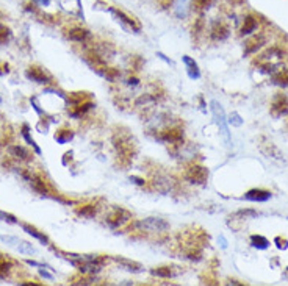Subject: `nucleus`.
I'll use <instances>...</instances> for the list:
<instances>
[{"mask_svg":"<svg viewBox=\"0 0 288 286\" xmlns=\"http://www.w3.org/2000/svg\"><path fill=\"white\" fill-rule=\"evenodd\" d=\"M113 146L116 149L117 155H119L121 160L124 161H132L134 160V156L136 153V149H135V142L132 141V138L129 134H124V133H116L115 138H113Z\"/></svg>","mask_w":288,"mask_h":286,"instance_id":"f257e3e1","label":"nucleus"},{"mask_svg":"<svg viewBox=\"0 0 288 286\" xmlns=\"http://www.w3.org/2000/svg\"><path fill=\"white\" fill-rule=\"evenodd\" d=\"M103 6H105L103 10L112 14V16L116 19V22H119L121 27L125 30V32H129V33H138L139 30H141V22H139L136 18L129 16L127 13H124L119 8H115V6H110V5H103Z\"/></svg>","mask_w":288,"mask_h":286,"instance_id":"f03ea898","label":"nucleus"},{"mask_svg":"<svg viewBox=\"0 0 288 286\" xmlns=\"http://www.w3.org/2000/svg\"><path fill=\"white\" fill-rule=\"evenodd\" d=\"M210 108H211V114H213V119H215V122L218 125V129L221 132V134H223V138L226 141V144L230 147V132H229V122H227V119H226V113H224V108H223V105H221L218 100H211L210 103Z\"/></svg>","mask_w":288,"mask_h":286,"instance_id":"7ed1b4c3","label":"nucleus"},{"mask_svg":"<svg viewBox=\"0 0 288 286\" xmlns=\"http://www.w3.org/2000/svg\"><path fill=\"white\" fill-rule=\"evenodd\" d=\"M135 229L139 231H149V233H161L169 229V224L161 219V217H146L143 221H138L135 224Z\"/></svg>","mask_w":288,"mask_h":286,"instance_id":"20e7f679","label":"nucleus"},{"mask_svg":"<svg viewBox=\"0 0 288 286\" xmlns=\"http://www.w3.org/2000/svg\"><path fill=\"white\" fill-rule=\"evenodd\" d=\"M0 241H2V243H5L6 246L13 247L14 250H18L22 255H35L36 253V249H35V247L30 243H27V241H22V239H19L16 236L0 235Z\"/></svg>","mask_w":288,"mask_h":286,"instance_id":"39448f33","label":"nucleus"},{"mask_svg":"<svg viewBox=\"0 0 288 286\" xmlns=\"http://www.w3.org/2000/svg\"><path fill=\"white\" fill-rule=\"evenodd\" d=\"M130 219H132V213L130 211H127L125 208L116 207V208H113V211L107 216V225L110 229L116 230V229L122 227L124 224H127Z\"/></svg>","mask_w":288,"mask_h":286,"instance_id":"423d86ee","label":"nucleus"},{"mask_svg":"<svg viewBox=\"0 0 288 286\" xmlns=\"http://www.w3.org/2000/svg\"><path fill=\"white\" fill-rule=\"evenodd\" d=\"M185 178L193 185H204L207 182V178H209V171L202 166H196L194 164V166L187 169Z\"/></svg>","mask_w":288,"mask_h":286,"instance_id":"0eeeda50","label":"nucleus"},{"mask_svg":"<svg viewBox=\"0 0 288 286\" xmlns=\"http://www.w3.org/2000/svg\"><path fill=\"white\" fill-rule=\"evenodd\" d=\"M160 142H168V144H175L179 146L183 141V132L180 129H166L158 133V136H155Z\"/></svg>","mask_w":288,"mask_h":286,"instance_id":"6e6552de","label":"nucleus"},{"mask_svg":"<svg viewBox=\"0 0 288 286\" xmlns=\"http://www.w3.org/2000/svg\"><path fill=\"white\" fill-rule=\"evenodd\" d=\"M61 10L69 13L71 16H76L80 19H85L83 8H82V0H58Z\"/></svg>","mask_w":288,"mask_h":286,"instance_id":"1a4fd4ad","label":"nucleus"},{"mask_svg":"<svg viewBox=\"0 0 288 286\" xmlns=\"http://www.w3.org/2000/svg\"><path fill=\"white\" fill-rule=\"evenodd\" d=\"M288 113V99L284 94H277L271 103V114L274 117H280Z\"/></svg>","mask_w":288,"mask_h":286,"instance_id":"9d476101","label":"nucleus"},{"mask_svg":"<svg viewBox=\"0 0 288 286\" xmlns=\"http://www.w3.org/2000/svg\"><path fill=\"white\" fill-rule=\"evenodd\" d=\"M25 77L28 80L32 81H36V83H41V85H46V83H50V75L44 72V69H41V67L38 66H32L28 67L27 72H25Z\"/></svg>","mask_w":288,"mask_h":286,"instance_id":"9b49d317","label":"nucleus"},{"mask_svg":"<svg viewBox=\"0 0 288 286\" xmlns=\"http://www.w3.org/2000/svg\"><path fill=\"white\" fill-rule=\"evenodd\" d=\"M229 35H230V32H229V27L224 24L223 20H215L211 24V28H210V36L213 41H224L229 38Z\"/></svg>","mask_w":288,"mask_h":286,"instance_id":"f8f14e48","label":"nucleus"},{"mask_svg":"<svg viewBox=\"0 0 288 286\" xmlns=\"http://www.w3.org/2000/svg\"><path fill=\"white\" fill-rule=\"evenodd\" d=\"M265 42H267V39H265V36H262V35H255V36H252L249 41L245 42V55L248 57V55H254V54H257V52L265 46Z\"/></svg>","mask_w":288,"mask_h":286,"instance_id":"ddd939ff","label":"nucleus"},{"mask_svg":"<svg viewBox=\"0 0 288 286\" xmlns=\"http://www.w3.org/2000/svg\"><path fill=\"white\" fill-rule=\"evenodd\" d=\"M191 10V0H174L173 11L177 19H185Z\"/></svg>","mask_w":288,"mask_h":286,"instance_id":"4468645a","label":"nucleus"},{"mask_svg":"<svg viewBox=\"0 0 288 286\" xmlns=\"http://www.w3.org/2000/svg\"><path fill=\"white\" fill-rule=\"evenodd\" d=\"M66 36H68V39H71V41H74V42H86V41L91 38V33L88 32L86 28L76 27V28L68 30V33H66Z\"/></svg>","mask_w":288,"mask_h":286,"instance_id":"2eb2a0df","label":"nucleus"},{"mask_svg":"<svg viewBox=\"0 0 288 286\" xmlns=\"http://www.w3.org/2000/svg\"><path fill=\"white\" fill-rule=\"evenodd\" d=\"M113 260H115L124 270H129V272L139 274V272H143V270H144V267H143L141 265H139V263H136V261H132V260H127V258H122V257H115Z\"/></svg>","mask_w":288,"mask_h":286,"instance_id":"dca6fc26","label":"nucleus"},{"mask_svg":"<svg viewBox=\"0 0 288 286\" xmlns=\"http://www.w3.org/2000/svg\"><path fill=\"white\" fill-rule=\"evenodd\" d=\"M245 199L250 202H267L271 199V192L267 190H258V188H255V190H250L245 194Z\"/></svg>","mask_w":288,"mask_h":286,"instance_id":"f3484780","label":"nucleus"},{"mask_svg":"<svg viewBox=\"0 0 288 286\" xmlns=\"http://www.w3.org/2000/svg\"><path fill=\"white\" fill-rule=\"evenodd\" d=\"M151 274L155 277H160V278H173V277L179 275L180 270L174 266H161V267L151 269Z\"/></svg>","mask_w":288,"mask_h":286,"instance_id":"a211bd4d","label":"nucleus"},{"mask_svg":"<svg viewBox=\"0 0 288 286\" xmlns=\"http://www.w3.org/2000/svg\"><path fill=\"white\" fill-rule=\"evenodd\" d=\"M182 59H183V63H185V66H187V74H188V77L191 80H197L199 77H201V71H199V66H197V63L194 61L193 58L185 55Z\"/></svg>","mask_w":288,"mask_h":286,"instance_id":"6ab92c4d","label":"nucleus"},{"mask_svg":"<svg viewBox=\"0 0 288 286\" xmlns=\"http://www.w3.org/2000/svg\"><path fill=\"white\" fill-rule=\"evenodd\" d=\"M93 107H94V105L91 102H83V103H78V105H72L74 110L69 111V116L74 117V119H78V117H82L83 114H86V113L90 111Z\"/></svg>","mask_w":288,"mask_h":286,"instance_id":"aec40b11","label":"nucleus"},{"mask_svg":"<svg viewBox=\"0 0 288 286\" xmlns=\"http://www.w3.org/2000/svg\"><path fill=\"white\" fill-rule=\"evenodd\" d=\"M10 155L14 156L19 161H30L32 160L30 152H28V150L25 147H22V146H11L10 147Z\"/></svg>","mask_w":288,"mask_h":286,"instance_id":"412c9836","label":"nucleus"},{"mask_svg":"<svg viewBox=\"0 0 288 286\" xmlns=\"http://www.w3.org/2000/svg\"><path fill=\"white\" fill-rule=\"evenodd\" d=\"M272 83L282 88H288V71L279 69L277 72L272 74Z\"/></svg>","mask_w":288,"mask_h":286,"instance_id":"4be33fe9","label":"nucleus"},{"mask_svg":"<svg viewBox=\"0 0 288 286\" xmlns=\"http://www.w3.org/2000/svg\"><path fill=\"white\" fill-rule=\"evenodd\" d=\"M255 28H257V20L254 16H246L245 18V22H243V27H241V36H245V35H250V33H254L255 32Z\"/></svg>","mask_w":288,"mask_h":286,"instance_id":"5701e85b","label":"nucleus"},{"mask_svg":"<svg viewBox=\"0 0 288 286\" xmlns=\"http://www.w3.org/2000/svg\"><path fill=\"white\" fill-rule=\"evenodd\" d=\"M258 216L257 211H254V210H240V211L237 213H233L229 219H232V221H248V219H252V217Z\"/></svg>","mask_w":288,"mask_h":286,"instance_id":"b1692460","label":"nucleus"},{"mask_svg":"<svg viewBox=\"0 0 288 286\" xmlns=\"http://www.w3.org/2000/svg\"><path fill=\"white\" fill-rule=\"evenodd\" d=\"M22 229H24V231H27L30 236H33V238H36L38 241H41L42 244H49V238L44 235V233H41L39 230H36L35 227H32V225L24 224V225H22Z\"/></svg>","mask_w":288,"mask_h":286,"instance_id":"393cba45","label":"nucleus"},{"mask_svg":"<svg viewBox=\"0 0 288 286\" xmlns=\"http://www.w3.org/2000/svg\"><path fill=\"white\" fill-rule=\"evenodd\" d=\"M97 210H99L97 205H83L82 208H77V214L86 217V219H91V217L97 214Z\"/></svg>","mask_w":288,"mask_h":286,"instance_id":"a878e982","label":"nucleus"},{"mask_svg":"<svg viewBox=\"0 0 288 286\" xmlns=\"http://www.w3.org/2000/svg\"><path fill=\"white\" fill-rule=\"evenodd\" d=\"M250 244H252V247H255V249L265 250L269 247V241L262 235H252L250 236Z\"/></svg>","mask_w":288,"mask_h":286,"instance_id":"bb28decb","label":"nucleus"},{"mask_svg":"<svg viewBox=\"0 0 288 286\" xmlns=\"http://www.w3.org/2000/svg\"><path fill=\"white\" fill-rule=\"evenodd\" d=\"M22 136H24V139L28 142V146H32L33 149H35V152L38 153V155H41V149L38 147V144L35 142V139L30 136V129H28V125L25 124V125H22Z\"/></svg>","mask_w":288,"mask_h":286,"instance_id":"cd10ccee","label":"nucleus"},{"mask_svg":"<svg viewBox=\"0 0 288 286\" xmlns=\"http://www.w3.org/2000/svg\"><path fill=\"white\" fill-rule=\"evenodd\" d=\"M11 267H13L11 260L5 258V257H0V280H3V278H6V275L10 274Z\"/></svg>","mask_w":288,"mask_h":286,"instance_id":"c85d7f7f","label":"nucleus"},{"mask_svg":"<svg viewBox=\"0 0 288 286\" xmlns=\"http://www.w3.org/2000/svg\"><path fill=\"white\" fill-rule=\"evenodd\" d=\"M13 38V32L10 27L0 25V46H5L6 42H10Z\"/></svg>","mask_w":288,"mask_h":286,"instance_id":"c756f323","label":"nucleus"},{"mask_svg":"<svg viewBox=\"0 0 288 286\" xmlns=\"http://www.w3.org/2000/svg\"><path fill=\"white\" fill-rule=\"evenodd\" d=\"M72 138H74L72 130H60L55 134V139L57 142H60V144H66V142H69Z\"/></svg>","mask_w":288,"mask_h":286,"instance_id":"7c9ffc66","label":"nucleus"},{"mask_svg":"<svg viewBox=\"0 0 288 286\" xmlns=\"http://www.w3.org/2000/svg\"><path fill=\"white\" fill-rule=\"evenodd\" d=\"M227 122L232 124L233 127H241L243 125V119H241V116L238 114V113H232V114L229 116Z\"/></svg>","mask_w":288,"mask_h":286,"instance_id":"2f4dec72","label":"nucleus"},{"mask_svg":"<svg viewBox=\"0 0 288 286\" xmlns=\"http://www.w3.org/2000/svg\"><path fill=\"white\" fill-rule=\"evenodd\" d=\"M193 3L197 10H209L213 3V0H193Z\"/></svg>","mask_w":288,"mask_h":286,"instance_id":"473e14b6","label":"nucleus"},{"mask_svg":"<svg viewBox=\"0 0 288 286\" xmlns=\"http://www.w3.org/2000/svg\"><path fill=\"white\" fill-rule=\"evenodd\" d=\"M0 221H3V222H10V224H16V222H18V219H16V217H14L13 214L5 213V211H2V210H0Z\"/></svg>","mask_w":288,"mask_h":286,"instance_id":"72a5a7b5","label":"nucleus"},{"mask_svg":"<svg viewBox=\"0 0 288 286\" xmlns=\"http://www.w3.org/2000/svg\"><path fill=\"white\" fill-rule=\"evenodd\" d=\"M274 243H276V246H277V249H280V250H285L287 247H288V239H287V238H280V236H277V238L274 239Z\"/></svg>","mask_w":288,"mask_h":286,"instance_id":"f704fd0d","label":"nucleus"},{"mask_svg":"<svg viewBox=\"0 0 288 286\" xmlns=\"http://www.w3.org/2000/svg\"><path fill=\"white\" fill-rule=\"evenodd\" d=\"M158 5L161 6V8H169V6H173L174 0H157Z\"/></svg>","mask_w":288,"mask_h":286,"instance_id":"c9c22d12","label":"nucleus"},{"mask_svg":"<svg viewBox=\"0 0 288 286\" xmlns=\"http://www.w3.org/2000/svg\"><path fill=\"white\" fill-rule=\"evenodd\" d=\"M39 274H41V277L47 278V280H54V275H52V274H49L47 270H44V269H39Z\"/></svg>","mask_w":288,"mask_h":286,"instance_id":"e433bc0d","label":"nucleus"},{"mask_svg":"<svg viewBox=\"0 0 288 286\" xmlns=\"http://www.w3.org/2000/svg\"><path fill=\"white\" fill-rule=\"evenodd\" d=\"M35 2H38L41 6H49L50 5V2H52V0H35Z\"/></svg>","mask_w":288,"mask_h":286,"instance_id":"4c0bfd02","label":"nucleus"},{"mask_svg":"<svg viewBox=\"0 0 288 286\" xmlns=\"http://www.w3.org/2000/svg\"><path fill=\"white\" fill-rule=\"evenodd\" d=\"M130 180H134V182H135L136 185H141V186L144 185V180H143V178H138V177H132Z\"/></svg>","mask_w":288,"mask_h":286,"instance_id":"58836bf2","label":"nucleus"},{"mask_svg":"<svg viewBox=\"0 0 288 286\" xmlns=\"http://www.w3.org/2000/svg\"><path fill=\"white\" fill-rule=\"evenodd\" d=\"M157 55H158V57H160L161 59H165V61H166L168 64H173V61H171V59H169V58H166V57H165L163 54H160V52H158V54H157Z\"/></svg>","mask_w":288,"mask_h":286,"instance_id":"ea45409f","label":"nucleus"},{"mask_svg":"<svg viewBox=\"0 0 288 286\" xmlns=\"http://www.w3.org/2000/svg\"><path fill=\"white\" fill-rule=\"evenodd\" d=\"M219 241H221V246H223V247H227V241L224 239V236H221Z\"/></svg>","mask_w":288,"mask_h":286,"instance_id":"a19ab883","label":"nucleus"},{"mask_svg":"<svg viewBox=\"0 0 288 286\" xmlns=\"http://www.w3.org/2000/svg\"><path fill=\"white\" fill-rule=\"evenodd\" d=\"M287 270H288V267H287Z\"/></svg>","mask_w":288,"mask_h":286,"instance_id":"79ce46f5","label":"nucleus"}]
</instances>
